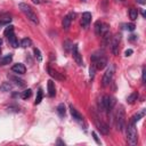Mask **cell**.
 Here are the masks:
<instances>
[{
    "label": "cell",
    "instance_id": "f35d334b",
    "mask_svg": "<svg viewBox=\"0 0 146 146\" xmlns=\"http://www.w3.org/2000/svg\"><path fill=\"white\" fill-rule=\"evenodd\" d=\"M57 144H62V145H65V143H63L62 140H58V141H57Z\"/></svg>",
    "mask_w": 146,
    "mask_h": 146
},
{
    "label": "cell",
    "instance_id": "7bdbcfd3",
    "mask_svg": "<svg viewBox=\"0 0 146 146\" xmlns=\"http://www.w3.org/2000/svg\"><path fill=\"white\" fill-rule=\"evenodd\" d=\"M116 1H122V0H116Z\"/></svg>",
    "mask_w": 146,
    "mask_h": 146
},
{
    "label": "cell",
    "instance_id": "836d02e7",
    "mask_svg": "<svg viewBox=\"0 0 146 146\" xmlns=\"http://www.w3.org/2000/svg\"><path fill=\"white\" fill-rule=\"evenodd\" d=\"M91 135H92V137H94V139H95V141H96L97 144H100V140H99V138H98V136H97V133H96L95 131H92V132H91Z\"/></svg>",
    "mask_w": 146,
    "mask_h": 146
},
{
    "label": "cell",
    "instance_id": "60d3db41",
    "mask_svg": "<svg viewBox=\"0 0 146 146\" xmlns=\"http://www.w3.org/2000/svg\"><path fill=\"white\" fill-rule=\"evenodd\" d=\"M81 1H83V2H86V1H87V0H81Z\"/></svg>",
    "mask_w": 146,
    "mask_h": 146
},
{
    "label": "cell",
    "instance_id": "8d00e7d4",
    "mask_svg": "<svg viewBox=\"0 0 146 146\" xmlns=\"http://www.w3.org/2000/svg\"><path fill=\"white\" fill-rule=\"evenodd\" d=\"M138 3H140V5H145L146 3V0H136Z\"/></svg>",
    "mask_w": 146,
    "mask_h": 146
},
{
    "label": "cell",
    "instance_id": "ac0fdd59",
    "mask_svg": "<svg viewBox=\"0 0 146 146\" xmlns=\"http://www.w3.org/2000/svg\"><path fill=\"white\" fill-rule=\"evenodd\" d=\"M11 60H13V55L11 54H8V55H6L3 57H0V65H7Z\"/></svg>",
    "mask_w": 146,
    "mask_h": 146
},
{
    "label": "cell",
    "instance_id": "9c48e42d",
    "mask_svg": "<svg viewBox=\"0 0 146 146\" xmlns=\"http://www.w3.org/2000/svg\"><path fill=\"white\" fill-rule=\"evenodd\" d=\"M95 123H96L97 129H98L103 135H108L110 128H108V125H107L105 122H103L100 119H98L97 116H95Z\"/></svg>",
    "mask_w": 146,
    "mask_h": 146
},
{
    "label": "cell",
    "instance_id": "d590c367",
    "mask_svg": "<svg viewBox=\"0 0 146 146\" xmlns=\"http://www.w3.org/2000/svg\"><path fill=\"white\" fill-rule=\"evenodd\" d=\"M132 52H133V51H132V49H127V50H125V52H124V55L128 57V56H130Z\"/></svg>",
    "mask_w": 146,
    "mask_h": 146
},
{
    "label": "cell",
    "instance_id": "3957f363",
    "mask_svg": "<svg viewBox=\"0 0 146 146\" xmlns=\"http://www.w3.org/2000/svg\"><path fill=\"white\" fill-rule=\"evenodd\" d=\"M127 139H128V143L130 145H136L137 144V140H138V137H137V130H136V124L131 121H129L128 125H127Z\"/></svg>",
    "mask_w": 146,
    "mask_h": 146
},
{
    "label": "cell",
    "instance_id": "7a4b0ae2",
    "mask_svg": "<svg viewBox=\"0 0 146 146\" xmlns=\"http://www.w3.org/2000/svg\"><path fill=\"white\" fill-rule=\"evenodd\" d=\"M18 8H19V10L27 17V19H30V21H31L32 23H34V24H39V18H38L36 14L34 13V10L32 9L31 6H29V5L25 3V2H19V3H18Z\"/></svg>",
    "mask_w": 146,
    "mask_h": 146
},
{
    "label": "cell",
    "instance_id": "603a6c76",
    "mask_svg": "<svg viewBox=\"0 0 146 146\" xmlns=\"http://www.w3.org/2000/svg\"><path fill=\"white\" fill-rule=\"evenodd\" d=\"M32 46V41H31V39H29V38H24L22 41H21V47L22 48H29V47H31Z\"/></svg>",
    "mask_w": 146,
    "mask_h": 146
},
{
    "label": "cell",
    "instance_id": "7c38bea8",
    "mask_svg": "<svg viewBox=\"0 0 146 146\" xmlns=\"http://www.w3.org/2000/svg\"><path fill=\"white\" fill-rule=\"evenodd\" d=\"M90 22H91V14L89 11H84L82 14V18H81V26L86 29L89 26Z\"/></svg>",
    "mask_w": 146,
    "mask_h": 146
},
{
    "label": "cell",
    "instance_id": "74e56055",
    "mask_svg": "<svg viewBox=\"0 0 146 146\" xmlns=\"http://www.w3.org/2000/svg\"><path fill=\"white\" fill-rule=\"evenodd\" d=\"M32 1H33V3H35V5L40 3V0H32Z\"/></svg>",
    "mask_w": 146,
    "mask_h": 146
},
{
    "label": "cell",
    "instance_id": "6da1fadb",
    "mask_svg": "<svg viewBox=\"0 0 146 146\" xmlns=\"http://www.w3.org/2000/svg\"><path fill=\"white\" fill-rule=\"evenodd\" d=\"M91 64L95 66L96 70H103L107 65V58L103 51L98 50L91 55Z\"/></svg>",
    "mask_w": 146,
    "mask_h": 146
},
{
    "label": "cell",
    "instance_id": "484cf974",
    "mask_svg": "<svg viewBox=\"0 0 146 146\" xmlns=\"http://www.w3.org/2000/svg\"><path fill=\"white\" fill-rule=\"evenodd\" d=\"M102 25H103V23H102L100 21H97V22L95 23V32H96V34H97V35H99V34H100Z\"/></svg>",
    "mask_w": 146,
    "mask_h": 146
},
{
    "label": "cell",
    "instance_id": "1f68e13d",
    "mask_svg": "<svg viewBox=\"0 0 146 146\" xmlns=\"http://www.w3.org/2000/svg\"><path fill=\"white\" fill-rule=\"evenodd\" d=\"M95 66L91 64V66H90V68H89V76H90V79L92 80L94 79V75H95Z\"/></svg>",
    "mask_w": 146,
    "mask_h": 146
},
{
    "label": "cell",
    "instance_id": "2e32d148",
    "mask_svg": "<svg viewBox=\"0 0 146 146\" xmlns=\"http://www.w3.org/2000/svg\"><path fill=\"white\" fill-rule=\"evenodd\" d=\"M7 38H8L9 43L11 44V47H14V48H17V47H18V40H17V38H16V35H15V33H14V32H13V33H10Z\"/></svg>",
    "mask_w": 146,
    "mask_h": 146
},
{
    "label": "cell",
    "instance_id": "4dcf8cb0",
    "mask_svg": "<svg viewBox=\"0 0 146 146\" xmlns=\"http://www.w3.org/2000/svg\"><path fill=\"white\" fill-rule=\"evenodd\" d=\"M72 46H73V43H72L70 40H66V41L64 42V48H65V51H68L70 49H72Z\"/></svg>",
    "mask_w": 146,
    "mask_h": 146
},
{
    "label": "cell",
    "instance_id": "30bf717a",
    "mask_svg": "<svg viewBox=\"0 0 146 146\" xmlns=\"http://www.w3.org/2000/svg\"><path fill=\"white\" fill-rule=\"evenodd\" d=\"M74 17H75V14H74V13H71V14L66 15V16L63 18L62 25H63V29H64V30H68V27L71 26L72 19H74Z\"/></svg>",
    "mask_w": 146,
    "mask_h": 146
},
{
    "label": "cell",
    "instance_id": "ffe728a7",
    "mask_svg": "<svg viewBox=\"0 0 146 146\" xmlns=\"http://www.w3.org/2000/svg\"><path fill=\"white\" fill-rule=\"evenodd\" d=\"M144 115H145V110H143V111H140L139 113H137L136 115H133V116L131 117V120H130V121H131V122H133V123L136 124V122H138V121H139Z\"/></svg>",
    "mask_w": 146,
    "mask_h": 146
},
{
    "label": "cell",
    "instance_id": "b9f144b4",
    "mask_svg": "<svg viewBox=\"0 0 146 146\" xmlns=\"http://www.w3.org/2000/svg\"><path fill=\"white\" fill-rule=\"evenodd\" d=\"M0 55H1V49H0Z\"/></svg>",
    "mask_w": 146,
    "mask_h": 146
},
{
    "label": "cell",
    "instance_id": "e0dca14e",
    "mask_svg": "<svg viewBox=\"0 0 146 146\" xmlns=\"http://www.w3.org/2000/svg\"><path fill=\"white\" fill-rule=\"evenodd\" d=\"M11 89H13V84L10 82H2L0 86V91H2V92H8Z\"/></svg>",
    "mask_w": 146,
    "mask_h": 146
},
{
    "label": "cell",
    "instance_id": "9a60e30c",
    "mask_svg": "<svg viewBox=\"0 0 146 146\" xmlns=\"http://www.w3.org/2000/svg\"><path fill=\"white\" fill-rule=\"evenodd\" d=\"M47 87H48V95H49V97H54L56 95V88H55L54 81L52 80H49Z\"/></svg>",
    "mask_w": 146,
    "mask_h": 146
},
{
    "label": "cell",
    "instance_id": "f546056e",
    "mask_svg": "<svg viewBox=\"0 0 146 146\" xmlns=\"http://www.w3.org/2000/svg\"><path fill=\"white\" fill-rule=\"evenodd\" d=\"M7 110H8V112H15V113L19 112V107L16 106V105H10V106L7 107Z\"/></svg>",
    "mask_w": 146,
    "mask_h": 146
},
{
    "label": "cell",
    "instance_id": "cb8c5ba5",
    "mask_svg": "<svg viewBox=\"0 0 146 146\" xmlns=\"http://www.w3.org/2000/svg\"><path fill=\"white\" fill-rule=\"evenodd\" d=\"M137 98H138V92H137V91H135V92L130 94V95L127 97V102H128L129 104H132L135 100H137Z\"/></svg>",
    "mask_w": 146,
    "mask_h": 146
},
{
    "label": "cell",
    "instance_id": "d4e9b609",
    "mask_svg": "<svg viewBox=\"0 0 146 146\" xmlns=\"http://www.w3.org/2000/svg\"><path fill=\"white\" fill-rule=\"evenodd\" d=\"M129 16H130V19H131V21L137 19V17H138V10L135 9V8H131V9L129 10Z\"/></svg>",
    "mask_w": 146,
    "mask_h": 146
},
{
    "label": "cell",
    "instance_id": "5bb4252c",
    "mask_svg": "<svg viewBox=\"0 0 146 146\" xmlns=\"http://www.w3.org/2000/svg\"><path fill=\"white\" fill-rule=\"evenodd\" d=\"M8 78H9V80H10V81L15 82V84H17L18 87H25V81H24L23 79H21V78H18V76H16V75H11V74H9V75H8Z\"/></svg>",
    "mask_w": 146,
    "mask_h": 146
},
{
    "label": "cell",
    "instance_id": "83f0119b",
    "mask_svg": "<svg viewBox=\"0 0 146 146\" xmlns=\"http://www.w3.org/2000/svg\"><path fill=\"white\" fill-rule=\"evenodd\" d=\"M14 32V26L13 25H7L6 26V29H5V31H3V34L6 35V36H8L10 33H13Z\"/></svg>",
    "mask_w": 146,
    "mask_h": 146
},
{
    "label": "cell",
    "instance_id": "e575fe53",
    "mask_svg": "<svg viewBox=\"0 0 146 146\" xmlns=\"http://www.w3.org/2000/svg\"><path fill=\"white\" fill-rule=\"evenodd\" d=\"M125 26H127L125 29H127V30H129V31H133V30H135V27H136V26H135V24H132V23L127 24Z\"/></svg>",
    "mask_w": 146,
    "mask_h": 146
},
{
    "label": "cell",
    "instance_id": "44dd1931",
    "mask_svg": "<svg viewBox=\"0 0 146 146\" xmlns=\"http://www.w3.org/2000/svg\"><path fill=\"white\" fill-rule=\"evenodd\" d=\"M57 113H58L59 116H62V117L65 115V113H66V107H65L64 103L58 104V106H57Z\"/></svg>",
    "mask_w": 146,
    "mask_h": 146
},
{
    "label": "cell",
    "instance_id": "d6a6232c",
    "mask_svg": "<svg viewBox=\"0 0 146 146\" xmlns=\"http://www.w3.org/2000/svg\"><path fill=\"white\" fill-rule=\"evenodd\" d=\"M141 80H143V83H146V68L143 67V72H141Z\"/></svg>",
    "mask_w": 146,
    "mask_h": 146
},
{
    "label": "cell",
    "instance_id": "d6986e66",
    "mask_svg": "<svg viewBox=\"0 0 146 146\" xmlns=\"http://www.w3.org/2000/svg\"><path fill=\"white\" fill-rule=\"evenodd\" d=\"M47 71H48V73H49L52 78H55V79H57V80H63V76H60V75L58 74V72H57V71H55V70H52L50 66H48V67H47Z\"/></svg>",
    "mask_w": 146,
    "mask_h": 146
},
{
    "label": "cell",
    "instance_id": "ab89813d",
    "mask_svg": "<svg viewBox=\"0 0 146 146\" xmlns=\"http://www.w3.org/2000/svg\"><path fill=\"white\" fill-rule=\"evenodd\" d=\"M1 44H2V39L0 38V46H1Z\"/></svg>",
    "mask_w": 146,
    "mask_h": 146
},
{
    "label": "cell",
    "instance_id": "8992f818",
    "mask_svg": "<svg viewBox=\"0 0 146 146\" xmlns=\"http://www.w3.org/2000/svg\"><path fill=\"white\" fill-rule=\"evenodd\" d=\"M115 104V99L112 97V96H108V95H105L103 96L102 100H100V106H102V111H105V112H110L113 106Z\"/></svg>",
    "mask_w": 146,
    "mask_h": 146
},
{
    "label": "cell",
    "instance_id": "4316f807",
    "mask_svg": "<svg viewBox=\"0 0 146 146\" xmlns=\"http://www.w3.org/2000/svg\"><path fill=\"white\" fill-rule=\"evenodd\" d=\"M31 95H32V90H31V89H26V90H24V91L21 94V97H22L23 99H27V98L31 97Z\"/></svg>",
    "mask_w": 146,
    "mask_h": 146
},
{
    "label": "cell",
    "instance_id": "ba28073f",
    "mask_svg": "<svg viewBox=\"0 0 146 146\" xmlns=\"http://www.w3.org/2000/svg\"><path fill=\"white\" fill-rule=\"evenodd\" d=\"M120 40H121V34L117 33L113 36L112 41H111V50L113 52V55H117L119 54V44H120Z\"/></svg>",
    "mask_w": 146,
    "mask_h": 146
},
{
    "label": "cell",
    "instance_id": "8fae6325",
    "mask_svg": "<svg viewBox=\"0 0 146 146\" xmlns=\"http://www.w3.org/2000/svg\"><path fill=\"white\" fill-rule=\"evenodd\" d=\"M70 112H71L72 117H73L76 122L83 123V116L78 112V110H75V107H73V105H70Z\"/></svg>",
    "mask_w": 146,
    "mask_h": 146
},
{
    "label": "cell",
    "instance_id": "f1b7e54d",
    "mask_svg": "<svg viewBox=\"0 0 146 146\" xmlns=\"http://www.w3.org/2000/svg\"><path fill=\"white\" fill-rule=\"evenodd\" d=\"M33 52H34V56H35V58L38 59V62H41V60H42V55H41L40 50H39L38 48H34V49H33Z\"/></svg>",
    "mask_w": 146,
    "mask_h": 146
},
{
    "label": "cell",
    "instance_id": "7402d4cb",
    "mask_svg": "<svg viewBox=\"0 0 146 146\" xmlns=\"http://www.w3.org/2000/svg\"><path fill=\"white\" fill-rule=\"evenodd\" d=\"M42 98H43V91H42L41 88H39V89H38V92H36V97H35V102H34V104H35V105L40 104L41 100H42Z\"/></svg>",
    "mask_w": 146,
    "mask_h": 146
},
{
    "label": "cell",
    "instance_id": "5b68a950",
    "mask_svg": "<svg viewBox=\"0 0 146 146\" xmlns=\"http://www.w3.org/2000/svg\"><path fill=\"white\" fill-rule=\"evenodd\" d=\"M114 72H115V66H114V64H110L108 67L106 68L105 73H104V75H103V80H102V82H103V86H104V87H107V86L112 82Z\"/></svg>",
    "mask_w": 146,
    "mask_h": 146
},
{
    "label": "cell",
    "instance_id": "52a82bcc",
    "mask_svg": "<svg viewBox=\"0 0 146 146\" xmlns=\"http://www.w3.org/2000/svg\"><path fill=\"white\" fill-rule=\"evenodd\" d=\"M72 56H73V59L75 60V63H76L79 66H82V65H83L82 55H81L80 51H79L78 44H73V46H72Z\"/></svg>",
    "mask_w": 146,
    "mask_h": 146
},
{
    "label": "cell",
    "instance_id": "4fadbf2b",
    "mask_svg": "<svg viewBox=\"0 0 146 146\" xmlns=\"http://www.w3.org/2000/svg\"><path fill=\"white\" fill-rule=\"evenodd\" d=\"M11 71L14 73H17V74H24L26 72V67L24 66V64L22 63H17V64H14L11 66Z\"/></svg>",
    "mask_w": 146,
    "mask_h": 146
},
{
    "label": "cell",
    "instance_id": "277c9868",
    "mask_svg": "<svg viewBox=\"0 0 146 146\" xmlns=\"http://www.w3.org/2000/svg\"><path fill=\"white\" fill-rule=\"evenodd\" d=\"M115 124H116V129L120 131H123V129L125 128V114L122 107H120L116 111V115H115Z\"/></svg>",
    "mask_w": 146,
    "mask_h": 146
}]
</instances>
